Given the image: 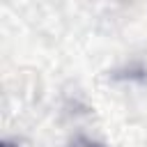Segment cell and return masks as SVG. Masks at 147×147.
Masks as SVG:
<instances>
[{"label":"cell","mask_w":147,"mask_h":147,"mask_svg":"<svg viewBox=\"0 0 147 147\" xmlns=\"http://www.w3.org/2000/svg\"><path fill=\"white\" fill-rule=\"evenodd\" d=\"M69 147H101V145L94 142V140H90V138H76Z\"/></svg>","instance_id":"1"}]
</instances>
